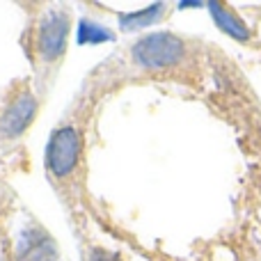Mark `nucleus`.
<instances>
[{
  "label": "nucleus",
  "mask_w": 261,
  "mask_h": 261,
  "mask_svg": "<svg viewBox=\"0 0 261 261\" xmlns=\"http://www.w3.org/2000/svg\"><path fill=\"white\" fill-rule=\"evenodd\" d=\"M193 46L188 39L176 37L172 32H153L130 46V64L144 73H161L167 76L174 69L188 67Z\"/></svg>",
  "instance_id": "nucleus-3"
},
{
  "label": "nucleus",
  "mask_w": 261,
  "mask_h": 261,
  "mask_svg": "<svg viewBox=\"0 0 261 261\" xmlns=\"http://www.w3.org/2000/svg\"><path fill=\"white\" fill-rule=\"evenodd\" d=\"M41 96L37 94L35 85L28 81H18L0 94V151L12 147L28 126L32 124L39 108Z\"/></svg>",
  "instance_id": "nucleus-4"
},
{
  "label": "nucleus",
  "mask_w": 261,
  "mask_h": 261,
  "mask_svg": "<svg viewBox=\"0 0 261 261\" xmlns=\"http://www.w3.org/2000/svg\"><path fill=\"white\" fill-rule=\"evenodd\" d=\"M71 32V12L62 5H41L23 37L25 55L32 64V85L44 99L67 53Z\"/></svg>",
  "instance_id": "nucleus-1"
},
{
  "label": "nucleus",
  "mask_w": 261,
  "mask_h": 261,
  "mask_svg": "<svg viewBox=\"0 0 261 261\" xmlns=\"http://www.w3.org/2000/svg\"><path fill=\"white\" fill-rule=\"evenodd\" d=\"M48 181L62 197L76 195L83 184V133L73 124H60L46 149Z\"/></svg>",
  "instance_id": "nucleus-2"
},
{
  "label": "nucleus",
  "mask_w": 261,
  "mask_h": 261,
  "mask_svg": "<svg viewBox=\"0 0 261 261\" xmlns=\"http://www.w3.org/2000/svg\"><path fill=\"white\" fill-rule=\"evenodd\" d=\"M90 261H119V259L110 252H103V250H94V252L90 254Z\"/></svg>",
  "instance_id": "nucleus-6"
},
{
  "label": "nucleus",
  "mask_w": 261,
  "mask_h": 261,
  "mask_svg": "<svg viewBox=\"0 0 261 261\" xmlns=\"http://www.w3.org/2000/svg\"><path fill=\"white\" fill-rule=\"evenodd\" d=\"M208 7H211L213 21H216L218 25H220L222 30L227 32V35H231L234 39H239V41H243V39H248V37H250L248 25H245V23L241 21L239 14L231 12L227 5H222V3H211Z\"/></svg>",
  "instance_id": "nucleus-5"
}]
</instances>
